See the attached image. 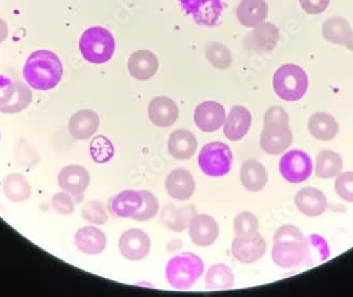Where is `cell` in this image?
Instances as JSON below:
<instances>
[{
    "instance_id": "1",
    "label": "cell",
    "mask_w": 353,
    "mask_h": 297,
    "mask_svg": "<svg viewBox=\"0 0 353 297\" xmlns=\"http://www.w3.org/2000/svg\"><path fill=\"white\" fill-rule=\"evenodd\" d=\"M63 69L61 59L52 51L37 50L32 53L23 67L26 82L37 90L47 91L61 83Z\"/></svg>"
},
{
    "instance_id": "2",
    "label": "cell",
    "mask_w": 353,
    "mask_h": 297,
    "mask_svg": "<svg viewBox=\"0 0 353 297\" xmlns=\"http://www.w3.org/2000/svg\"><path fill=\"white\" fill-rule=\"evenodd\" d=\"M272 259L283 269L294 268L309 255V243L299 227L292 225H281L275 232Z\"/></svg>"
},
{
    "instance_id": "3",
    "label": "cell",
    "mask_w": 353,
    "mask_h": 297,
    "mask_svg": "<svg viewBox=\"0 0 353 297\" xmlns=\"http://www.w3.org/2000/svg\"><path fill=\"white\" fill-rule=\"evenodd\" d=\"M204 263L194 253H182L168 261L165 275L168 284L176 290L192 288L202 276Z\"/></svg>"
},
{
    "instance_id": "4",
    "label": "cell",
    "mask_w": 353,
    "mask_h": 297,
    "mask_svg": "<svg viewBox=\"0 0 353 297\" xmlns=\"http://www.w3.org/2000/svg\"><path fill=\"white\" fill-rule=\"evenodd\" d=\"M79 51L91 64H104L116 51V39L106 28L95 25L89 28L79 39Z\"/></svg>"
},
{
    "instance_id": "5",
    "label": "cell",
    "mask_w": 353,
    "mask_h": 297,
    "mask_svg": "<svg viewBox=\"0 0 353 297\" xmlns=\"http://www.w3.org/2000/svg\"><path fill=\"white\" fill-rule=\"evenodd\" d=\"M275 93L287 102H297L305 96L309 88L306 71L294 64L279 67L273 76Z\"/></svg>"
},
{
    "instance_id": "6",
    "label": "cell",
    "mask_w": 353,
    "mask_h": 297,
    "mask_svg": "<svg viewBox=\"0 0 353 297\" xmlns=\"http://www.w3.org/2000/svg\"><path fill=\"white\" fill-rule=\"evenodd\" d=\"M233 152L222 142H211L200 150L198 164L202 173L211 178L228 175L233 165Z\"/></svg>"
},
{
    "instance_id": "7",
    "label": "cell",
    "mask_w": 353,
    "mask_h": 297,
    "mask_svg": "<svg viewBox=\"0 0 353 297\" xmlns=\"http://www.w3.org/2000/svg\"><path fill=\"white\" fill-rule=\"evenodd\" d=\"M32 102V91L21 81L0 75V112L19 114Z\"/></svg>"
},
{
    "instance_id": "8",
    "label": "cell",
    "mask_w": 353,
    "mask_h": 297,
    "mask_svg": "<svg viewBox=\"0 0 353 297\" xmlns=\"http://www.w3.org/2000/svg\"><path fill=\"white\" fill-rule=\"evenodd\" d=\"M184 13L201 27L214 28L221 23L222 0H178Z\"/></svg>"
},
{
    "instance_id": "9",
    "label": "cell",
    "mask_w": 353,
    "mask_h": 297,
    "mask_svg": "<svg viewBox=\"0 0 353 297\" xmlns=\"http://www.w3.org/2000/svg\"><path fill=\"white\" fill-rule=\"evenodd\" d=\"M313 164L310 156L301 150L285 152L279 161V172L290 183L307 181L312 175Z\"/></svg>"
},
{
    "instance_id": "10",
    "label": "cell",
    "mask_w": 353,
    "mask_h": 297,
    "mask_svg": "<svg viewBox=\"0 0 353 297\" xmlns=\"http://www.w3.org/2000/svg\"><path fill=\"white\" fill-rule=\"evenodd\" d=\"M293 142L292 130L289 123L277 122L265 124L261 134V147L272 156L283 154Z\"/></svg>"
},
{
    "instance_id": "11",
    "label": "cell",
    "mask_w": 353,
    "mask_h": 297,
    "mask_svg": "<svg viewBox=\"0 0 353 297\" xmlns=\"http://www.w3.org/2000/svg\"><path fill=\"white\" fill-rule=\"evenodd\" d=\"M57 182L63 192L72 196L74 201L79 203L84 199V193L90 184V175L86 168L72 164L59 172Z\"/></svg>"
},
{
    "instance_id": "12",
    "label": "cell",
    "mask_w": 353,
    "mask_h": 297,
    "mask_svg": "<svg viewBox=\"0 0 353 297\" xmlns=\"http://www.w3.org/2000/svg\"><path fill=\"white\" fill-rule=\"evenodd\" d=\"M152 247V241L145 232L130 229L124 232L119 240V249L127 260L140 261L145 258Z\"/></svg>"
},
{
    "instance_id": "13",
    "label": "cell",
    "mask_w": 353,
    "mask_h": 297,
    "mask_svg": "<svg viewBox=\"0 0 353 297\" xmlns=\"http://www.w3.org/2000/svg\"><path fill=\"white\" fill-rule=\"evenodd\" d=\"M232 254L239 263L250 265L257 263L267 252V243L261 234L253 236L237 237L232 243Z\"/></svg>"
},
{
    "instance_id": "14",
    "label": "cell",
    "mask_w": 353,
    "mask_h": 297,
    "mask_svg": "<svg viewBox=\"0 0 353 297\" xmlns=\"http://www.w3.org/2000/svg\"><path fill=\"white\" fill-rule=\"evenodd\" d=\"M279 41V28L271 23H263L254 28L253 31L248 33L243 45L247 50L267 53L271 52L276 47Z\"/></svg>"
},
{
    "instance_id": "15",
    "label": "cell",
    "mask_w": 353,
    "mask_h": 297,
    "mask_svg": "<svg viewBox=\"0 0 353 297\" xmlns=\"http://www.w3.org/2000/svg\"><path fill=\"white\" fill-rule=\"evenodd\" d=\"M225 119V109L215 101H205L198 105L194 114L196 126L204 132H217L223 126Z\"/></svg>"
},
{
    "instance_id": "16",
    "label": "cell",
    "mask_w": 353,
    "mask_h": 297,
    "mask_svg": "<svg viewBox=\"0 0 353 297\" xmlns=\"http://www.w3.org/2000/svg\"><path fill=\"white\" fill-rule=\"evenodd\" d=\"M188 235L198 247H211L219 237V225L211 216L197 214L188 225Z\"/></svg>"
},
{
    "instance_id": "17",
    "label": "cell",
    "mask_w": 353,
    "mask_h": 297,
    "mask_svg": "<svg viewBox=\"0 0 353 297\" xmlns=\"http://www.w3.org/2000/svg\"><path fill=\"white\" fill-rule=\"evenodd\" d=\"M148 118L150 122L160 128L172 126L179 118L176 103L168 96H157L148 104Z\"/></svg>"
},
{
    "instance_id": "18",
    "label": "cell",
    "mask_w": 353,
    "mask_h": 297,
    "mask_svg": "<svg viewBox=\"0 0 353 297\" xmlns=\"http://www.w3.org/2000/svg\"><path fill=\"white\" fill-rule=\"evenodd\" d=\"M165 189L172 199L186 201L195 194V179L188 170L176 168L166 178Z\"/></svg>"
},
{
    "instance_id": "19",
    "label": "cell",
    "mask_w": 353,
    "mask_h": 297,
    "mask_svg": "<svg viewBox=\"0 0 353 297\" xmlns=\"http://www.w3.org/2000/svg\"><path fill=\"white\" fill-rule=\"evenodd\" d=\"M297 209L308 217H319L326 212L328 200L321 190L315 187H303L294 197Z\"/></svg>"
},
{
    "instance_id": "20",
    "label": "cell",
    "mask_w": 353,
    "mask_h": 297,
    "mask_svg": "<svg viewBox=\"0 0 353 297\" xmlns=\"http://www.w3.org/2000/svg\"><path fill=\"white\" fill-rule=\"evenodd\" d=\"M197 214V209L194 205L176 207L174 203H170L162 209L160 221L166 229L182 233L188 229L190 221Z\"/></svg>"
},
{
    "instance_id": "21",
    "label": "cell",
    "mask_w": 353,
    "mask_h": 297,
    "mask_svg": "<svg viewBox=\"0 0 353 297\" xmlns=\"http://www.w3.org/2000/svg\"><path fill=\"white\" fill-rule=\"evenodd\" d=\"M142 202L140 191L126 190L111 197L107 207L114 217L132 218L142 207Z\"/></svg>"
},
{
    "instance_id": "22",
    "label": "cell",
    "mask_w": 353,
    "mask_h": 297,
    "mask_svg": "<svg viewBox=\"0 0 353 297\" xmlns=\"http://www.w3.org/2000/svg\"><path fill=\"white\" fill-rule=\"evenodd\" d=\"M100 127V118L94 110L83 109L75 112L69 120L68 130L77 140H87L94 136Z\"/></svg>"
},
{
    "instance_id": "23",
    "label": "cell",
    "mask_w": 353,
    "mask_h": 297,
    "mask_svg": "<svg viewBox=\"0 0 353 297\" xmlns=\"http://www.w3.org/2000/svg\"><path fill=\"white\" fill-rule=\"evenodd\" d=\"M252 125V114L243 106H234L223 125L224 136L230 141H239L245 138Z\"/></svg>"
},
{
    "instance_id": "24",
    "label": "cell",
    "mask_w": 353,
    "mask_h": 297,
    "mask_svg": "<svg viewBox=\"0 0 353 297\" xmlns=\"http://www.w3.org/2000/svg\"><path fill=\"white\" fill-rule=\"evenodd\" d=\"M168 152L176 160H190L198 150V141L190 130H178L170 134L168 142Z\"/></svg>"
},
{
    "instance_id": "25",
    "label": "cell",
    "mask_w": 353,
    "mask_h": 297,
    "mask_svg": "<svg viewBox=\"0 0 353 297\" xmlns=\"http://www.w3.org/2000/svg\"><path fill=\"white\" fill-rule=\"evenodd\" d=\"M159 69V59L152 51L138 50L128 59V71L134 79L148 81L154 76Z\"/></svg>"
},
{
    "instance_id": "26",
    "label": "cell",
    "mask_w": 353,
    "mask_h": 297,
    "mask_svg": "<svg viewBox=\"0 0 353 297\" xmlns=\"http://www.w3.org/2000/svg\"><path fill=\"white\" fill-rule=\"evenodd\" d=\"M74 241L77 249L87 255L101 254L107 245L104 232L94 227L79 229L75 234Z\"/></svg>"
},
{
    "instance_id": "27",
    "label": "cell",
    "mask_w": 353,
    "mask_h": 297,
    "mask_svg": "<svg viewBox=\"0 0 353 297\" xmlns=\"http://www.w3.org/2000/svg\"><path fill=\"white\" fill-rule=\"evenodd\" d=\"M265 0H240L237 7V19L245 28H255L265 23L268 17Z\"/></svg>"
},
{
    "instance_id": "28",
    "label": "cell",
    "mask_w": 353,
    "mask_h": 297,
    "mask_svg": "<svg viewBox=\"0 0 353 297\" xmlns=\"http://www.w3.org/2000/svg\"><path fill=\"white\" fill-rule=\"evenodd\" d=\"M240 182L248 191L261 192L267 185V170L257 160H248L240 167Z\"/></svg>"
},
{
    "instance_id": "29",
    "label": "cell",
    "mask_w": 353,
    "mask_h": 297,
    "mask_svg": "<svg viewBox=\"0 0 353 297\" xmlns=\"http://www.w3.org/2000/svg\"><path fill=\"white\" fill-rule=\"evenodd\" d=\"M308 130L313 138L319 141L333 140L340 132L339 123L327 112H315L310 116Z\"/></svg>"
},
{
    "instance_id": "30",
    "label": "cell",
    "mask_w": 353,
    "mask_h": 297,
    "mask_svg": "<svg viewBox=\"0 0 353 297\" xmlns=\"http://www.w3.org/2000/svg\"><path fill=\"white\" fill-rule=\"evenodd\" d=\"M344 162L338 152L322 150L315 158V176L319 179H333L342 173Z\"/></svg>"
},
{
    "instance_id": "31",
    "label": "cell",
    "mask_w": 353,
    "mask_h": 297,
    "mask_svg": "<svg viewBox=\"0 0 353 297\" xmlns=\"http://www.w3.org/2000/svg\"><path fill=\"white\" fill-rule=\"evenodd\" d=\"M323 35L329 43L334 45H346L352 34L350 23L342 17H333L327 19L323 25Z\"/></svg>"
},
{
    "instance_id": "32",
    "label": "cell",
    "mask_w": 353,
    "mask_h": 297,
    "mask_svg": "<svg viewBox=\"0 0 353 297\" xmlns=\"http://www.w3.org/2000/svg\"><path fill=\"white\" fill-rule=\"evenodd\" d=\"M234 274L224 263H216L205 275V288L208 291L230 290L234 286Z\"/></svg>"
},
{
    "instance_id": "33",
    "label": "cell",
    "mask_w": 353,
    "mask_h": 297,
    "mask_svg": "<svg viewBox=\"0 0 353 297\" xmlns=\"http://www.w3.org/2000/svg\"><path fill=\"white\" fill-rule=\"evenodd\" d=\"M3 194L12 202L21 203L31 197V185L21 174H10L3 180Z\"/></svg>"
},
{
    "instance_id": "34",
    "label": "cell",
    "mask_w": 353,
    "mask_h": 297,
    "mask_svg": "<svg viewBox=\"0 0 353 297\" xmlns=\"http://www.w3.org/2000/svg\"><path fill=\"white\" fill-rule=\"evenodd\" d=\"M205 55L212 66L217 69H228L232 65V54L229 49L222 43L213 41L206 45Z\"/></svg>"
},
{
    "instance_id": "35",
    "label": "cell",
    "mask_w": 353,
    "mask_h": 297,
    "mask_svg": "<svg viewBox=\"0 0 353 297\" xmlns=\"http://www.w3.org/2000/svg\"><path fill=\"white\" fill-rule=\"evenodd\" d=\"M259 218L250 211L241 212L234 221V232L237 237H250L259 233Z\"/></svg>"
},
{
    "instance_id": "36",
    "label": "cell",
    "mask_w": 353,
    "mask_h": 297,
    "mask_svg": "<svg viewBox=\"0 0 353 297\" xmlns=\"http://www.w3.org/2000/svg\"><path fill=\"white\" fill-rule=\"evenodd\" d=\"M143 202L141 209L132 216V221H148L156 217L159 212V201L156 196L148 191H140Z\"/></svg>"
},
{
    "instance_id": "37",
    "label": "cell",
    "mask_w": 353,
    "mask_h": 297,
    "mask_svg": "<svg viewBox=\"0 0 353 297\" xmlns=\"http://www.w3.org/2000/svg\"><path fill=\"white\" fill-rule=\"evenodd\" d=\"M90 152L97 163H106L114 156V148L106 136H99L91 142Z\"/></svg>"
},
{
    "instance_id": "38",
    "label": "cell",
    "mask_w": 353,
    "mask_h": 297,
    "mask_svg": "<svg viewBox=\"0 0 353 297\" xmlns=\"http://www.w3.org/2000/svg\"><path fill=\"white\" fill-rule=\"evenodd\" d=\"M82 216L85 221L92 225H104L108 221V215L104 205L95 200L87 202L83 207Z\"/></svg>"
},
{
    "instance_id": "39",
    "label": "cell",
    "mask_w": 353,
    "mask_h": 297,
    "mask_svg": "<svg viewBox=\"0 0 353 297\" xmlns=\"http://www.w3.org/2000/svg\"><path fill=\"white\" fill-rule=\"evenodd\" d=\"M334 190L339 197L353 203V172L341 173L335 179Z\"/></svg>"
},
{
    "instance_id": "40",
    "label": "cell",
    "mask_w": 353,
    "mask_h": 297,
    "mask_svg": "<svg viewBox=\"0 0 353 297\" xmlns=\"http://www.w3.org/2000/svg\"><path fill=\"white\" fill-rule=\"evenodd\" d=\"M53 209L61 215H71L74 212L75 201L66 192L55 194L51 200Z\"/></svg>"
},
{
    "instance_id": "41",
    "label": "cell",
    "mask_w": 353,
    "mask_h": 297,
    "mask_svg": "<svg viewBox=\"0 0 353 297\" xmlns=\"http://www.w3.org/2000/svg\"><path fill=\"white\" fill-rule=\"evenodd\" d=\"M301 7L303 11L310 15H317L326 11L329 7L330 0H299Z\"/></svg>"
},
{
    "instance_id": "42",
    "label": "cell",
    "mask_w": 353,
    "mask_h": 297,
    "mask_svg": "<svg viewBox=\"0 0 353 297\" xmlns=\"http://www.w3.org/2000/svg\"><path fill=\"white\" fill-rule=\"evenodd\" d=\"M277 122L289 123V116L283 107L273 106L265 112L263 124Z\"/></svg>"
},
{
    "instance_id": "43",
    "label": "cell",
    "mask_w": 353,
    "mask_h": 297,
    "mask_svg": "<svg viewBox=\"0 0 353 297\" xmlns=\"http://www.w3.org/2000/svg\"><path fill=\"white\" fill-rule=\"evenodd\" d=\"M8 33H9V29L7 23L3 19H0V43H3L7 39Z\"/></svg>"
},
{
    "instance_id": "44",
    "label": "cell",
    "mask_w": 353,
    "mask_h": 297,
    "mask_svg": "<svg viewBox=\"0 0 353 297\" xmlns=\"http://www.w3.org/2000/svg\"><path fill=\"white\" fill-rule=\"evenodd\" d=\"M182 247V241L180 239H174V240L170 241L168 243V252L174 253L176 251H179Z\"/></svg>"
},
{
    "instance_id": "45",
    "label": "cell",
    "mask_w": 353,
    "mask_h": 297,
    "mask_svg": "<svg viewBox=\"0 0 353 297\" xmlns=\"http://www.w3.org/2000/svg\"><path fill=\"white\" fill-rule=\"evenodd\" d=\"M345 47H346L347 49H349V50H350L351 52H353V31L352 34H351L350 37H349L348 41H347L346 45H345Z\"/></svg>"
}]
</instances>
